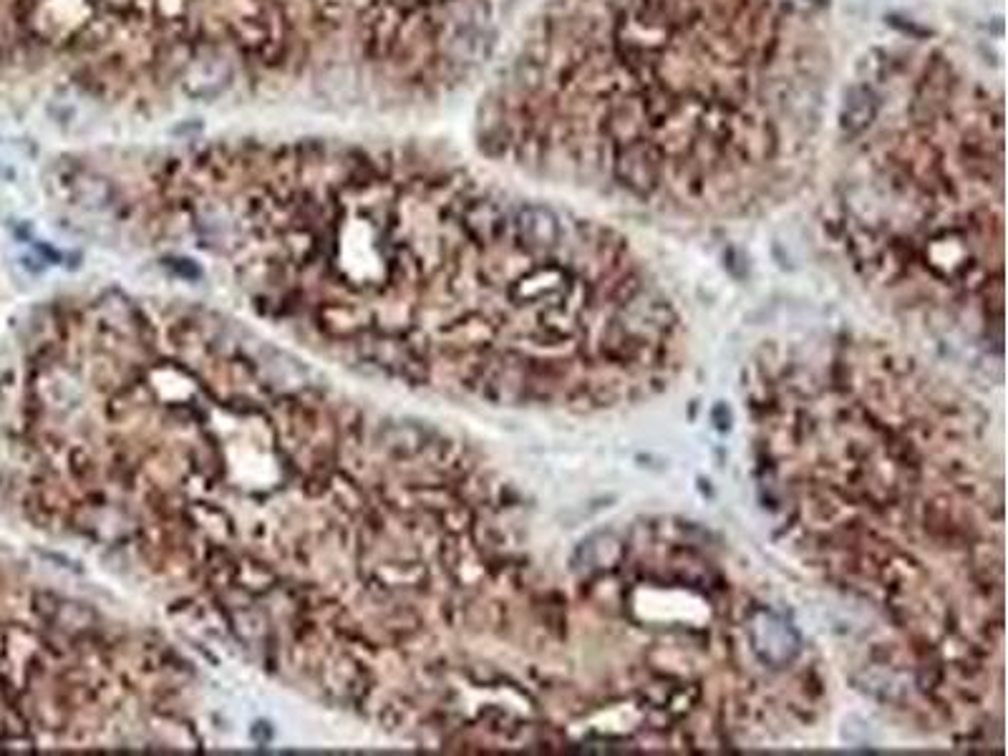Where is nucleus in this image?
I'll return each instance as SVG.
<instances>
[{
    "label": "nucleus",
    "mask_w": 1008,
    "mask_h": 756,
    "mask_svg": "<svg viewBox=\"0 0 1008 756\" xmlns=\"http://www.w3.org/2000/svg\"><path fill=\"white\" fill-rule=\"evenodd\" d=\"M832 46L812 0H542L474 116L482 154L681 217L807 179Z\"/></svg>",
    "instance_id": "7ed1b4c3"
},
{
    "label": "nucleus",
    "mask_w": 1008,
    "mask_h": 756,
    "mask_svg": "<svg viewBox=\"0 0 1008 756\" xmlns=\"http://www.w3.org/2000/svg\"><path fill=\"white\" fill-rule=\"evenodd\" d=\"M0 512L275 681L424 746L512 709L507 497L457 441L205 305L66 295L0 363Z\"/></svg>",
    "instance_id": "f257e3e1"
},
{
    "label": "nucleus",
    "mask_w": 1008,
    "mask_h": 756,
    "mask_svg": "<svg viewBox=\"0 0 1008 756\" xmlns=\"http://www.w3.org/2000/svg\"><path fill=\"white\" fill-rule=\"evenodd\" d=\"M202 706L162 633L0 550V749H195Z\"/></svg>",
    "instance_id": "423d86ee"
},
{
    "label": "nucleus",
    "mask_w": 1008,
    "mask_h": 756,
    "mask_svg": "<svg viewBox=\"0 0 1008 756\" xmlns=\"http://www.w3.org/2000/svg\"><path fill=\"white\" fill-rule=\"evenodd\" d=\"M23 61L21 0H0V66Z\"/></svg>",
    "instance_id": "0eeeda50"
},
{
    "label": "nucleus",
    "mask_w": 1008,
    "mask_h": 756,
    "mask_svg": "<svg viewBox=\"0 0 1008 756\" xmlns=\"http://www.w3.org/2000/svg\"><path fill=\"white\" fill-rule=\"evenodd\" d=\"M872 111L837 132L827 225L885 285L1001 303L1003 99L935 46L872 48Z\"/></svg>",
    "instance_id": "39448f33"
},
{
    "label": "nucleus",
    "mask_w": 1008,
    "mask_h": 756,
    "mask_svg": "<svg viewBox=\"0 0 1008 756\" xmlns=\"http://www.w3.org/2000/svg\"><path fill=\"white\" fill-rule=\"evenodd\" d=\"M66 202L197 255L305 351L409 389L545 399L608 323L623 240L414 144L232 139L74 159Z\"/></svg>",
    "instance_id": "f03ea898"
},
{
    "label": "nucleus",
    "mask_w": 1008,
    "mask_h": 756,
    "mask_svg": "<svg viewBox=\"0 0 1008 756\" xmlns=\"http://www.w3.org/2000/svg\"><path fill=\"white\" fill-rule=\"evenodd\" d=\"M525 0H31L41 66L104 104L225 96L419 109L467 86Z\"/></svg>",
    "instance_id": "20e7f679"
}]
</instances>
